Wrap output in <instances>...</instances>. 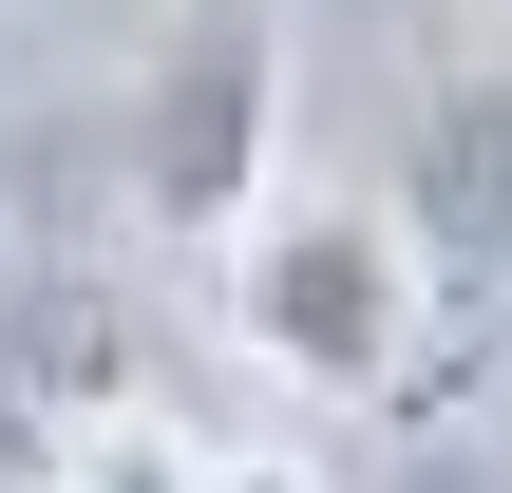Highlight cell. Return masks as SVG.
I'll return each mask as SVG.
<instances>
[{
    "label": "cell",
    "instance_id": "obj_1",
    "mask_svg": "<svg viewBox=\"0 0 512 493\" xmlns=\"http://www.w3.org/2000/svg\"><path fill=\"white\" fill-rule=\"evenodd\" d=\"M228 342L323 418H437V285L380 190H266L228 228Z\"/></svg>",
    "mask_w": 512,
    "mask_h": 493
},
{
    "label": "cell",
    "instance_id": "obj_5",
    "mask_svg": "<svg viewBox=\"0 0 512 493\" xmlns=\"http://www.w3.org/2000/svg\"><path fill=\"white\" fill-rule=\"evenodd\" d=\"M418 493H512V437H456V456H437Z\"/></svg>",
    "mask_w": 512,
    "mask_h": 493
},
{
    "label": "cell",
    "instance_id": "obj_6",
    "mask_svg": "<svg viewBox=\"0 0 512 493\" xmlns=\"http://www.w3.org/2000/svg\"><path fill=\"white\" fill-rule=\"evenodd\" d=\"M228 493H323V456H285V437H266V456H228Z\"/></svg>",
    "mask_w": 512,
    "mask_h": 493
},
{
    "label": "cell",
    "instance_id": "obj_2",
    "mask_svg": "<svg viewBox=\"0 0 512 493\" xmlns=\"http://www.w3.org/2000/svg\"><path fill=\"white\" fill-rule=\"evenodd\" d=\"M399 247L437 285V418L512 361V57H456L418 114H399Z\"/></svg>",
    "mask_w": 512,
    "mask_h": 493
},
{
    "label": "cell",
    "instance_id": "obj_4",
    "mask_svg": "<svg viewBox=\"0 0 512 493\" xmlns=\"http://www.w3.org/2000/svg\"><path fill=\"white\" fill-rule=\"evenodd\" d=\"M76 493H228V437H190V418H95V437H76Z\"/></svg>",
    "mask_w": 512,
    "mask_h": 493
},
{
    "label": "cell",
    "instance_id": "obj_3",
    "mask_svg": "<svg viewBox=\"0 0 512 493\" xmlns=\"http://www.w3.org/2000/svg\"><path fill=\"white\" fill-rule=\"evenodd\" d=\"M266 152H285V0H190L171 57H152V95H133V171H152L171 228L228 247L266 209Z\"/></svg>",
    "mask_w": 512,
    "mask_h": 493
}]
</instances>
